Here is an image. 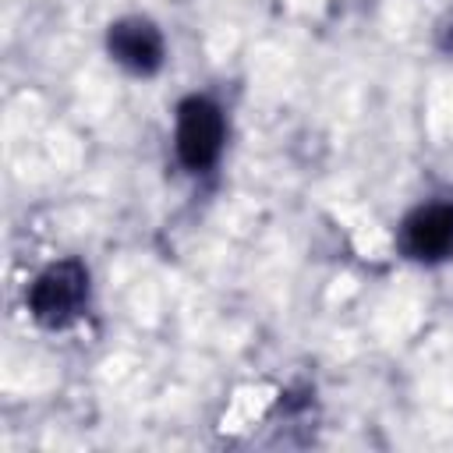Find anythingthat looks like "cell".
I'll use <instances>...</instances> for the list:
<instances>
[{
    "label": "cell",
    "mask_w": 453,
    "mask_h": 453,
    "mask_svg": "<svg viewBox=\"0 0 453 453\" xmlns=\"http://www.w3.org/2000/svg\"><path fill=\"white\" fill-rule=\"evenodd\" d=\"M106 46L110 57L134 74H152L163 64V35L145 18H120L117 25H110Z\"/></svg>",
    "instance_id": "277c9868"
},
{
    "label": "cell",
    "mask_w": 453,
    "mask_h": 453,
    "mask_svg": "<svg viewBox=\"0 0 453 453\" xmlns=\"http://www.w3.org/2000/svg\"><path fill=\"white\" fill-rule=\"evenodd\" d=\"M400 244L418 262H442L453 255V202H425L418 205L403 226Z\"/></svg>",
    "instance_id": "3957f363"
},
{
    "label": "cell",
    "mask_w": 453,
    "mask_h": 453,
    "mask_svg": "<svg viewBox=\"0 0 453 453\" xmlns=\"http://www.w3.org/2000/svg\"><path fill=\"white\" fill-rule=\"evenodd\" d=\"M223 110L205 96H188L177 106V159L188 170H209L223 152Z\"/></svg>",
    "instance_id": "7a4b0ae2"
},
{
    "label": "cell",
    "mask_w": 453,
    "mask_h": 453,
    "mask_svg": "<svg viewBox=\"0 0 453 453\" xmlns=\"http://www.w3.org/2000/svg\"><path fill=\"white\" fill-rule=\"evenodd\" d=\"M88 301V269L78 258L46 265L28 287V311L39 326H71Z\"/></svg>",
    "instance_id": "6da1fadb"
}]
</instances>
